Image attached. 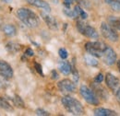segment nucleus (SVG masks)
I'll list each match as a JSON object with an SVG mask.
<instances>
[{"mask_svg": "<svg viewBox=\"0 0 120 116\" xmlns=\"http://www.w3.org/2000/svg\"><path fill=\"white\" fill-rule=\"evenodd\" d=\"M17 16L27 27L29 28H36L39 25V18L33 11L29 8H19L17 11Z\"/></svg>", "mask_w": 120, "mask_h": 116, "instance_id": "obj_1", "label": "nucleus"}, {"mask_svg": "<svg viewBox=\"0 0 120 116\" xmlns=\"http://www.w3.org/2000/svg\"><path fill=\"white\" fill-rule=\"evenodd\" d=\"M61 102L65 109L73 115H82L84 113V109L82 104L78 100H76L75 98L70 96H64Z\"/></svg>", "mask_w": 120, "mask_h": 116, "instance_id": "obj_2", "label": "nucleus"}, {"mask_svg": "<svg viewBox=\"0 0 120 116\" xmlns=\"http://www.w3.org/2000/svg\"><path fill=\"white\" fill-rule=\"evenodd\" d=\"M107 45L102 42H88L85 44L86 51L95 57H102Z\"/></svg>", "mask_w": 120, "mask_h": 116, "instance_id": "obj_3", "label": "nucleus"}, {"mask_svg": "<svg viewBox=\"0 0 120 116\" xmlns=\"http://www.w3.org/2000/svg\"><path fill=\"white\" fill-rule=\"evenodd\" d=\"M79 92H80V95L82 96V98L89 104H91V105H98L99 104L98 97L96 96L95 92L93 90H91L90 87L83 85L79 88Z\"/></svg>", "mask_w": 120, "mask_h": 116, "instance_id": "obj_4", "label": "nucleus"}, {"mask_svg": "<svg viewBox=\"0 0 120 116\" xmlns=\"http://www.w3.org/2000/svg\"><path fill=\"white\" fill-rule=\"evenodd\" d=\"M77 29L81 34H83L84 36H86L88 38H90V39H97L98 38V33H97L96 29L89 26L88 24L84 23L82 20L77 21Z\"/></svg>", "mask_w": 120, "mask_h": 116, "instance_id": "obj_5", "label": "nucleus"}, {"mask_svg": "<svg viewBox=\"0 0 120 116\" xmlns=\"http://www.w3.org/2000/svg\"><path fill=\"white\" fill-rule=\"evenodd\" d=\"M101 32L105 39H108L111 42H117L119 39L116 29H114L110 24H107L105 22H103L101 24Z\"/></svg>", "mask_w": 120, "mask_h": 116, "instance_id": "obj_6", "label": "nucleus"}, {"mask_svg": "<svg viewBox=\"0 0 120 116\" xmlns=\"http://www.w3.org/2000/svg\"><path fill=\"white\" fill-rule=\"evenodd\" d=\"M116 52L114 51V49L110 46H107L106 49L105 50L102 58H103V61L105 62V65H115V63L116 62Z\"/></svg>", "mask_w": 120, "mask_h": 116, "instance_id": "obj_7", "label": "nucleus"}, {"mask_svg": "<svg viewBox=\"0 0 120 116\" xmlns=\"http://www.w3.org/2000/svg\"><path fill=\"white\" fill-rule=\"evenodd\" d=\"M13 75L14 73L11 65L8 62L0 60V76L5 79H10L13 77Z\"/></svg>", "mask_w": 120, "mask_h": 116, "instance_id": "obj_8", "label": "nucleus"}, {"mask_svg": "<svg viewBox=\"0 0 120 116\" xmlns=\"http://www.w3.org/2000/svg\"><path fill=\"white\" fill-rule=\"evenodd\" d=\"M57 87L61 92L65 93H73L76 91V85L69 79H63L58 82Z\"/></svg>", "mask_w": 120, "mask_h": 116, "instance_id": "obj_9", "label": "nucleus"}, {"mask_svg": "<svg viewBox=\"0 0 120 116\" xmlns=\"http://www.w3.org/2000/svg\"><path fill=\"white\" fill-rule=\"evenodd\" d=\"M105 83L107 87L113 91H116L119 86V79L111 73H107L105 76Z\"/></svg>", "mask_w": 120, "mask_h": 116, "instance_id": "obj_10", "label": "nucleus"}, {"mask_svg": "<svg viewBox=\"0 0 120 116\" xmlns=\"http://www.w3.org/2000/svg\"><path fill=\"white\" fill-rule=\"evenodd\" d=\"M41 16L43 18V19L45 20V22L46 23V25L53 30H56V29H58V26H57V22L56 20V18L52 16H50L49 14H47V12H42Z\"/></svg>", "mask_w": 120, "mask_h": 116, "instance_id": "obj_11", "label": "nucleus"}, {"mask_svg": "<svg viewBox=\"0 0 120 116\" xmlns=\"http://www.w3.org/2000/svg\"><path fill=\"white\" fill-rule=\"evenodd\" d=\"M30 5H32L36 7L42 8L46 12H50L51 11V7L49 6V4L47 2H45L44 0H26Z\"/></svg>", "mask_w": 120, "mask_h": 116, "instance_id": "obj_12", "label": "nucleus"}, {"mask_svg": "<svg viewBox=\"0 0 120 116\" xmlns=\"http://www.w3.org/2000/svg\"><path fill=\"white\" fill-rule=\"evenodd\" d=\"M94 115L96 116H116L117 115V113L115 111L112 110H108L105 108H96L93 111Z\"/></svg>", "mask_w": 120, "mask_h": 116, "instance_id": "obj_13", "label": "nucleus"}, {"mask_svg": "<svg viewBox=\"0 0 120 116\" xmlns=\"http://www.w3.org/2000/svg\"><path fill=\"white\" fill-rule=\"evenodd\" d=\"M58 69L63 75L68 76L72 71V66L70 65V64L68 62H61L58 65Z\"/></svg>", "mask_w": 120, "mask_h": 116, "instance_id": "obj_14", "label": "nucleus"}, {"mask_svg": "<svg viewBox=\"0 0 120 116\" xmlns=\"http://www.w3.org/2000/svg\"><path fill=\"white\" fill-rule=\"evenodd\" d=\"M3 32L7 35V36H9V37H13L17 34V29H16L15 26L11 25V24H6L3 26Z\"/></svg>", "mask_w": 120, "mask_h": 116, "instance_id": "obj_15", "label": "nucleus"}, {"mask_svg": "<svg viewBox=\"0 0 120 116\" xmlns=\"http://www.w3.org/2000/svg\"><path fill=\"white\" fill-rule=\"evenodd\" d=\"M6 49L10 54H16L20 50V45L15 43H8L6 45Z\"/></svg>", "mask_w": 120, "mask_h": 116, "instance_id": "obj_16", "label": "nucleus"}, {"mask_svg": "<svg viewBox=\"0 0 120 116\" xmlns=\"http://www.w3.org/2000/svg\"><path fill=\"white\" fill-rule=\"evenodd\" d=\"M109 24L114 28V29H119L120 30V18L119 17H110L108 18Z\"/></svg>", "mask_w": 120, "mask_h": 116, "instance_id": "obj_17", "label": "nucleus"}, {"mask_svg": "<svg viewBox=\"0 0 120 116\" xmlns=\"http://www.w3.org/2000/svg\"><path fill=\"white\" fill-rule=\"evenodd\" d=\"M85 63L87 64V65H89L90 66H96V65H98V60L95 58V56H93V55H85Z\"/></svg>", "mask_w": 120, "mask_h": 116, "instance_id": "obj_18", "label": "nucleus"}, {"mask_svg": "<svg viewBox=\"0 0 120 116\" xmlns=\"http://www.w3.org/2000/svg\"><path fill=\"white\" fill-rule=\"evenodd\" d=\"M0 108L6 110L8 112H12L13 111L12 106L9 104V102H8L6 99H4V98H0Z\"/></svg>", "mask_w": 120, "mask_h": 116, "instance_id": "obj_19", "label": "nucleus"}, {"mask_svg": "<svg viewBox=\"0 0 120 116\" xmlns=\"http://www.w3.org/2000/svg\"><path fill=\"white\" fill-rule=\"evenodd\" d=\"M74 11L76 12V14L78 17H80L82 19H86L87 18H88V14L80 7V6H79V5H77L75 6V7H74Z\"/></svg>", "mask_w": 120, "mask_h": 116, "instance_id": "obj_20", "label": "nucleus"}, {"mask_svg": "<svg viewBox=\"0 0 120 116\" xmlns=\"http://www.w3.org/2000/svg\"><path fill=\"white\" fill-rule=\"evenodd\" d=\"M12 101H13V102H14V105L17 106L18 108H21V109H23V108L25 107L24 102H23L22 99H21L19 96H18V95H16Z\"/></svg>", "mask_w": 120, "mask_h": 116, "instance_id": "obj_21", "label": "nucleus"}, {"mask_svg": "<svg viewBox=\"0 0 120 116\" xmlns=\"http://www.w3.org/2000/svg\"><path fill=\"white\" fill-rule=\"evenodd\" d=\"M63 12L65 13L66 16H68V17H69V18H76L78 17L75 11H74V10H71L70 7H65L64 9H63Z\"/></svg>", "mask_w": 120, "mask_h": 116, "instance_id": "obj_22", "label": "nucleus"}, {"mask_svg": "<svg viewBox=\"0 0 120 116\" xmlns=\"http://www.w3.org/2000/svg\"><path fill=\"white\" fill-rule=\"evenodd\" d=\"M58 54H59L60 58L62 59H67L68 56V51L65 49V48H61L58 51Z\"/></svg>", "mask_w": 120, "mask_h": 116, "instance_id": "obj_23", "label": "nucleus"}, {"mask_svg": "<svg viewBox=\"0 0 120 116\" xmlns=\"http://www.w3.org/2000/svg\"><path fill=\"white\" fill-rule=\"evenodd\" d=\"M110 6H111V7H112L114 10H116V11H120V2L119 1L115 0Z\"/></svg>", "mask_w": 120, "mask_h": 116, "instance_id": "obj_24", "label": "nucleus"}, {"mask_svg": "<svg viewBox=\"0 0 120 116\" xmlns=\"http://www.w3.org/2000/svg\"><path fill=\"white\" fill-rule=\"evenodd\" d=\"M35 113H36V115H38V116H48V115H50V113H49L48 112H46V111L43 110V109H37V110H36V112H35Z\"/></svg>", "mask_w": 120, "mask_h": 116, "instance_id": "obj_25", "label": "nucleus"}, {"mask_svg": "<svg viewBox=\"0 0 120 116\" xmlns=\"http://www.w3.org/2000/svg\"><path fill=\"white\" fill-rule=\"evenodd\" d=\"M34 66H35V69L36 71L39 73L42 76H44V73H43V68H42V65L39 64V63H35L34 64Z\"/></svg>", "mask_w": 120, "mask_h": 116, "instance_id": "obj_26", "label": "nucleus"}, {"mask_svg": "<svg viewBox=\"0 0 120 116\" xmlns=\"http://www.w3.org/2000/svg\"><path fill=\"white\" fill-rule=\"evenodd\" d=\"M104 76H103V74H99V75H97V76L95 77V82L96 83H102V81L104 80Z\"/></svg>", "mask_w": 120, "mask_h": 116, "instance_id": "obj_27", "label": "nucleus"}, {"mask_svg": "<svg viewBox=\"0 0 120 116\" xmlns=\"http://www.w3.org/2000/svg\"><path fill=\"white\" fill-rule=\"evenodd\" d=\"M25 54L28 55V56H32V55L34 54V53H33V51H32L30 48H28V49L26 50V52H25Z\"/></svg>", "mask_w": 120, "mask_h": 116, "instance_id": "obj_28", "label": "nucleus"}, {"mask_svg": "<svg viewBox=\"0 0 120 116\" xmlns=\"http://www.w3.org/2000/svg\"><path fill=\"white\" fill-rule=\"evenodd\" d=\"M51 76H52V79H57V78H58V74L56 73V70H53V71H52Z\"/></svg>", "mask_w": 120, "mask_h": 116, "instance_id": "obj_29", "label": "nucleus"}, {"mask_svg": "<svg viewBox=\"0 0 120 116\" xmlns=\"http://www.w3.org/2000/svg\"><path fill=\"white\" fill-rule=\"evenodd\" d=\"M73 0H64V4H65V7H70V5L72 4Z\"/></svg>", "mask_w": 120, "mask_h": 116, "instance_id": "obj_30", "label": "nucleus"}, {"mask_svg": "<svg viewBox=\"0 0 120 116\" xmlns=\"http://www.w3.org/2000/svg\"><path fill=\"white\" fill-rule=\"evenodd\" d=\"M76 2H78V3H79L80 5H83V6H86V3L85 2H87L86 0H75Z\"/></svg>", "mask_w": 120, "mask_h": 116, "instance_id": "obj_31", "label": "nucleus"}, {"mask_svg": "<svg viewBox=\"0 0 120 116\" xmlns=\"http://www.w3.org/2000/svg\"><path fill=\"white\" fill-rule=\"evenodd\" d=\"M116 98L118 99V101L120 102V87L116 90Z\"/></svg>", "mask_w": 120, "mask_h": 116, "instance_id": "obj_32", "label": "nucleus"}, {"mask_svg": "<svg viewBox=\"0 0 120 116\" xmlns=\"http://www.w3.org/2000/svg\"><path fill=\"white\" fill-rule=\"evenodd\" d=\"M105 3H106V4H109V5H111V4H112V3H113L115 0H105Z\"/></svg>", "mask_w": 120, "mask_h": 116, "instance_id": "obj_33", "label": "nucleus"}, {"mask_svg": "<svg viewBox=\"0 0 120 116\" xmlns=\"http://www.w3.org/2000/svg\"><path fill=\"white\" fill-rule=\"evenodd\" d=\"M4 3H9V2H11L12 0H2Z\"/></svg>", "mask_w": 120, "mask_h": 116, "instance_id": "obj_34", "label": "nucleus"}, {"mask_svg": "<svg viewBox=\"0 0 120 116\" xmlns=\"http://www.w3.org/2000/svg\"><path fill=\"white\" fill-rule=\"evenodd\" d=\"M117 67H118V69H119V72H120V60L117 62Z\"/></svg>", "mask_w": 120, "mask_h": 116, "instance_id": "obj_35", "label": "nucleus"}, {"mask_svg": "<svg viewBox=\"0 0 120 116\" xmlns=\"http://www.w3.org/2000/svg\"><path fill=\"white\" fill-rule=\"evenodd\" d=\"M118 1H119V2H120V0H118Z\"/></svg>", "mask_w": 120, "mask_h": 116, "instance_id": "obj_36", "label": "nucleus"}]
</instances>
